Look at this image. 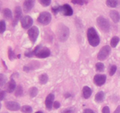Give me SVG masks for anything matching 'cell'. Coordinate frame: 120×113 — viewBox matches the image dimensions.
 I'll use <instances>...</instances> for the list:
<instances>
[{
    "label": "cell",
    "mask_w": 120,
    "mask_h": 113,
    "mask_svg": "<svg viewBox=\"0 0 120 113\" xmlns=\"http://www.w3.org/2000/svg\"><path fill=\"white\" fill-rule=\"evenodd\" d=\"M87 39L89 44L93 47H97L99 45L100 36L97 31L93 27H90L87 30Z\"/></svg>",
    "instance_id": "1"
},
{
    "label": "cell",
    "mask_w": 120,
    "mask_h": 113,
    "mask_svg": "<svg viewBox=\"0 0 120 113\" xmlns=\"http://www.w3.org/2000/svg\"><path fill=\"white\" fill-rule=\"evenodd\" d=\"M57 35L60 41L62 42H64L68 40L70 35V31L69 28L63 24H60L57 26Z\"/></svg>",
    "instance_id": "2"
},
{
    "label": "cell",
    "mask_w": 120,
    "mask_h": 113,
    "mask_svg": "<svg viewBox=\"0 0 120 113\" xmlns=\"http://www.w3.org/2000/svg\"><path fill=\"white\" fill-rule=\"evenodd\" d=\"M34 55L39 58H45L50 55V51L46 47H42L41 45H38L34 49Z\"/></svg>",
    "instance_id": "3"
},
{
    "label": "cell",
    "mask_w": 120,
    "mask_h": 113,
    "mask_svg": "<svg viewBox=\"0 0 120 113\" xmlns=\"http://www.w3.org/2000/svg\"><path fill=\"white\" fill-rule=\"evenodd\" d=\"M97 23L100 29L103 32H107L110 31V24L109 21L103 16H99L97 19Z\"/></svg>",
    "instance_id": "4"
},
{
    "label": "cell",
    "mask_w": 120,
    "mask_h": 113,
    "mask_svg": "<svg viewBox=\"0 0 120 113\" xmlns=\"http://www.w3.org/2000/svg\"><path fill=\"white\" fill-rule=\"evenodd\" d=\"M52 20V15L49 12L44 11L40 13L38 17L37 21L41 24L43 25H48Z\"/></svg>",
    "instance_id": "5"
},
{
    "label": "cell",
    "mask_w": 120,
    "mask_h": 113,
    "mask_svg": "<svg viewBox=\"0 0 120 113\" xmlns=\"http://www.w3.org/2000/svg\"><path fill=\"white\" fill-rule=\"evenodd\" d=\"M111 47L109 45H105L101 48L97 55V58L100 61H104L107 58L111 53Z\"/></svg>",
    "instance_id": "6"
},
{
    "label": "cell",
    "mask_w": 120,
    "mask_h": 113,
    "mask_svg": "<svg viewBox=\"0 0 120 113\" xmlns=\"http://www.w3.org/2000/svg\"><path fill=\"white\" fill-rule=\"evenodd\" d=\"M39 34V30L38 28L35 26L32 27L28 31V35L29 39L32 43H35L37 40Z\"/></svg>",
    "instance_id": "7"
},
{
    "label": "cell",
    "mask_w": 120,
    "mask_h": 113,
    "mask_svg": "<svg viewBox=\"0 0 120 113\" xmlns=\"http://www.w3.org/2000/svg\"><path fill=\"white\" fill-rule=\"evenodd\" d=\"M33 19L29 15L23 16L21 20V24L22 27L24 29H28L31 28L33 24Z\"/></svg>",
    "instance_id": "8"
},
{
    "label": "cell",
    "mask_w": 120,
    "mask_h": 113,
    "mask_svg": "<svg viewBox=\"0 0 120 113\" xmlns=\"http://www.w3.org/2000/svg\"><path fill=\"white\" fill-rule=\"evenodd\" d=\"M60 13L64 16H71L73 14V11L70 5L65 4L63 5L60 6Z\"/></svg>",
    "instance_id": "9"
},
{
    "label": "cell",
    "mask_w": 120,
    "mask_h": 113,
    "mask_svg": "<svg viewBox=\"0 0 120 113\" xmlns=\"http://www.w3.org/2000/svg\"><path fill=\"white\" fill-rule=\"evenodd\" d=\"M5 105L7 109L12 111H16L21 108L19 104L15 101H7L5 102Z\"/></svg>",
    "instance_id": "10"
},
{
    "label": "cell",
    "mask_w": 120,
    "mask_h": 113,
    "mask_svg": "<svg viewBox=\"0 0 120 113\" xmlns=\"http://www.w3.org/2000/svg\"><path fill=\"white\" fill-rule=\"evenodd\" d=\"M22 8L19 6L15 7L14 10V19L13 21V25L14 26L17 24L19 20H21L22 18Z\"/></svg>",
    "instance_id": "11"
},
{
    "label": "cell",
    "mask_w": 120,
    "mask_h": 113,
    "mask_svg": "<svg viewBox=\"0 0 120 113\" xmlns=\"http://www.w3.org/2000/svg\"><path fill=\"white\" fill-rule=\"evenodd\" d=\"M107 77L104 74H96L94 77V82L97 86H101L106 81Z\"/></svg>",
    "instance_id": "12"
},
{
    "label": "cell",
    "mask_w": 120,
    "mask_h": 113,
    "mask_svg": "<svg viewBox=\"0 0 120 113\" xmlns=\"http://www.w3.org/2000/svg\"><path fill=\"white\" fill-rule=\"evenodd\" d=\"M55 100V95L53 93H50L46 97L45 100L46 108L48 110H51L53 108Z\"/></svg>",
    "instance_id": "13"
},
{
    "label": "cell",
    "mask_w": 120,
    "mask_h": 113,
    "mask_svg": "<svg viewBox=\"0 0 120 113\" xmlns=\"http://www.w3.org/2000/svg\"><path fill=\"white\" fill-rule=\"evenodd\" d=\"M35 3V0H25L23 4V11L28 13L31 11Z\"/></svg>",
    "instance_id": "14"
},
{
    "label": "cell",
    "mask_w": 120,
    "mask_h": 113,
    "mask_svg": "<svg viewBox=\"0 0 120 113\" xmlns=\"http://www.w3.org/2000/svg\"><path fill=\"white\" fill-rule=\"evenodd\" d=\"M15 89H16V82L14 80L11 79L7 84V87H6V90L8 93H12L14 91H15Z\"/></svg>",
    "instance_id": "15"
},
{
    "label": "cell",
    "mask_w": 120,
    "mask_h": 113,
    "mask_svg": "<svg viewBox=\"0 0 120 113\" xmlns=\"http://www.w3.org/2000/svg\"><path fill=\"white\" fill-rule=\"evenodd\" d=\"M110 16L115 23H118L120 21V14L117 11L111 10L110 12Z\"/></svg>",
    "instance_id": "16"
},
{
    "label": "cell",
    "mask_w": 120,
    "mask_h": 113,
    "mask_svg": "<svg viewBox=\"0 0 120 113\" xmlns=\"http://www.w3.org/2000/svg\"><path fill=\"white\" fill-rule=\"evenodd\" d=\"M82 94H83V97L84 98L88 99L91 97V94H92V90L89 87L85 86L83 88Z\"/></svg>",
    "instance_id": "17"
},
{
    "label": "cell",
    "mask_w": 120,
    "mask_h": 113,
    "mask_svg": "<svg viewBox=\"0 0 120 113\" xmlns=\"http://www.w3.org/2000/svg\"><path fill=\"white\" fill-rule=\"evenodd\" d=\"M105 97V94L104 92L103 91H99L96 94V96H95V101L97 102V103H101V102H103Z\"/></svg>",
    "instance_id": "18"
},
{
    "label": "cell",
    "mask_w": 120,
    "mask_h": 113,
    "mask_svg": "<svg viewBox=\"0 0 120 113\" xmlns=\"http://www.w3.org/2000/svg\"><path fill=\"white\" fill-rule=\"evenodd\" d=\"M2 15L5 18L10 20L12 18V12L9 8H5L2 11Z\"/></svg>",
    "instance_id": "19"
},
{
    "label": "cell",
    "mask_w": 120,
    "mask_h": 113,
    "mask_svg": "<svg viewBox=\"0 0 120 113\" xmlns=\"http://www.w3.org/2000/svg\"><path fill=\"white\" fill-rule=\"evenodd\" d=\"M120 0H106V5L110 8H116L119 4Z\"/></svg>",
    "instance_id": "20"
},
{
    "label": "cell",
    "mask_w": 120,
    "mask_h": 113,
    "mask_svg": "<svg viewBox=\"0 0 120 113\" xmlns=\"http://www.w3.org/2000/svg\"><path fill=\"white\" fill-rule=\"evenodd\" d=\"M48 80H49V78L46 74H41L39 77V81L40 84L42 85L46 84L48 82Z\"/></svg>",
    "instance_id": "21"
},
{
    "label": "cell",
    "mask_w": 120,
    "mask_h": 113,
    "mask_svg": "<svg viewBox=\"0 0 120 113\" xmlns=\"http://www.w3.org/2000/svg\"><path fill=\"white\" fill-rule=\"evenodd\" d=\"M120 42V38L117 36H114L111 38V41H110V44H111V47L112 48H116L118 44Z\"/></svg>",
    "instance_id": "22"
},
{
    "label": "cell",
    "mask_w": 120,
    "mask_h": 113,
    "mask_svg": "<svg viewBox=\"0 0 120 113\" xmlns=\"http://www.w3.org/2000/svg\"><path fill=\"white\" fill-rule=\"evenodd\" d=\"M29 95L30 96V97L34 98L35 97H36V95L38 94V89L36 87H32L31 88H30L29 91Z\"/></svg>",
    "instance_id": "23"
},
{
    "label": "cell",
    "mask_w": 120,
    "mask_h": 113,
    "mask_svg": "<svg viewBox=\"0 0 120 113\" xmlns=\"http://www.w3.org/2000/svg\"><path fill=\"white\" fill-rule=\"evenodd\" d=\"M21 110L23 113H32L33 111V109L29 105H23L21 107Z\"/></svg>",
    "instance_id": "24"
},
{
    "label": "cell",
    "mask_w": 120,
    "mask_h": 113,
    "mask_svg": "<svg viewBox=\"0 0 120 113\" xmlns=\"http://www.w3.org/2000/svg\"><path fill=\"white\" fill-rule=\"evenodd\" d=\"M23 94V88L22 86L18 85L15 91V95L16 97H21Z\"/></svg>",
    "instance_id": "25"
},
{
    "label": "cell",
    "mask_w": 120,
    "mask_h": 113,
    "mask_svg": "<svg viewBox=\"0 0 120 113\" xmlns=\"http://www.w3.org/2000/svg\"><path fill=\"white\" fill-rule=\"evenodd\" d=\"M105 66L104 64L102 62H97L96 64V69L97 71L102 72L104 70Z\"/></svg>",
    "instance_id": "26"
},
{
    "label": "cell",
    "mask_w": 120,
    "mask_h": 113,
    "mask_svg": "<svg viewBox=\"0 0 120 113\" xmlns=\"http://www.w3.org/2000/svg\"><path fill=\"white\" fill-rule=\"evenodd\" d=\"M71 2L73 4H77L80 5H83L88 3V0H71Z\"/></svg>",
    "instance_id": "27"
},
{
    "label": "cell",
    "mask_w": 120,
    "mask_h": 113,
    "mask_svg": "<svg viewBox=\"0 0 120 113\" xmlns=\"http://www.w3.org/2000/svg\"><path fill=\"white\" fill-rule=\"evenodd\" d=\"M6 29V24L4 20H1L0 22V32L1 34H3Z\"/></svg>",
    "instance_id": "28"
},
{
    "label": "cell",
    "mask_w": 120,
    "mask_h": 113,
    "mask_svg": "<svg viewBox=\"0 0 120 113\" xmlns=\"http://www.w3.org/2000/svg\"><path fill=\"white\" fill-rule=\"evenodd\" d=\"M117 69V66L116 65H112L111 66L110 70H109V74H110V76H112V75H114L115 73H116Z\"/></svg>",
    "instance_id": "29"
},
{
    "label": "cell",
    "mask_w": 120,
    "mask_h": 113,
    "mask_svg": "<svg viewBox=\"0 0 120 113\" xmlns=\"http://www.w3.org/2000/svg\"><path fill=\"white\" fill-rule=\"evenodd\" d=\"M8 58L11 61L15 58V53L13 51L11 48H9V49H8Z\"/></svg>",
    "instance_id": "30"
},
{
    "label": "cell",
    "mask_w": 120,
    "mask_h": 113,
    "mask_svg": "<svg viewBox=\"0 0 120 113\" xmlns=\"http://www.w3.org/2000/svg\"><path fill=\"white\" fill-rule=\"evenodd\" d=\"M38 1L43 7H48L51 3V0H38Z\"/></svg>",
    "instance_id": "31"
},
{
    "label": "cell",
    "mask_w": 120,
    "mask_h": 113,
    "mask_svg": "<svg viewBox=\"0 0 120 113\" xmlns=\"http://www.w3.org/2000/svg\"><path fill=\"white\" fill-rule=\"evenodd\" d=\"M6 81H7V77H5V75L2 74H0V84H1V87H2L5 84Z\"/></svg>",
    "instance_id": "32"
},
{
    "label": "cell",
    "mask_w": 120,
    "mask_h": 113,
    "mask_svg": "<svg viewBox=\"0 0 120 113\" xmlns=\"http://www.w3.org/2000/svg\"><path fill=\"white\" fill-rule=\"evenodd\" d=\"M53 12L55 14H57L60 12V6H56V7H53L52 8Z\"/></svg>",
    "instance_id": "33"
},
{
    "label": "cell",
    "mask_w": 120,
    "mask_h": 113,
    "mask_svg": "<svg viewBox=\"0 0 120 113\" xmlns=\"http://www.w3.org/2000/svg\"><path fill=\"white\" fill-rule=\"evenodd\" d=\"M102 113H110V109L108 106H105L102 109Z\"/></svg>",
    "instance_id": "34"
},
{
    "label": "cell",
    "mask_w": 120,
    "mask_h": 113,
    "mask_svg": "<svg viewBox=\"0 0 120 113\" xmlns=\"http://www.w3.org/2000/svg\"><path fill=\"white\" fill-rule=\"evenodd\" d=\"M62 113H74V109L72 108H68L64 109Z\"/></svg>",
    "instance_id": "35"
},
{
    "label": "cell",
    "mask_w": 120,
    "mask_h": 113,
    "mask_svg": "<svg viewBox=\"0 0 120 113\" xmlns=\"http://www.w3.org/2000/svg\"><path fill=\"white\" fill-rule=\"evenodd\" d=\"M25 56H26L27 57H32L34 55V50L32 51H28L26 52L25 54Z\"/></svg>",
    "instance_id": "36"
},
{
    "label": "cell",
    "mask_w": 120,
    "mask_h": 113,
    "mask_svg": "<svg viewBox=\"0 0 120 113\" xmlns=\"http://www.w3.org/2000/svg\"><path fill=\"white\" fill-rule=\"evenodd\" d=\"M6 97V91H1L0 93V100L2 101Z\"/></svg>",
    "instance_id": "37"
},
{
    "label": "cell",
    "mask_w": 120,
    "mask_h": 113,
    "mask_svg": "<svg viewBox=\"0 0 120 113\" xmlns=\"http://www.w3.org/2000/svg\"><path fill=\"white\" fill-rule=\"evenodd\" d=\"M60 102L59 101H55V102H54L53 107H54L55 109H58V108H60Z\"/></svg>",
    "instance_id": "38"
},
{
    "label": "cell",
    "mask_w": 120,
    "mask_h": 113,
    "mask_svg": "<svg viewBox=\"0 0 120 113\" xmlns=\"http://www.w3.org/2000/svg\"><path fill=\"white\" fill-rule=\"evenodd\" d=\"M83 113H96L94 111H93L92 109H90V108H87V109H85L83 111Z\"/></svg>",
    "instance_id": "39"
},
{
    "label": "cell",
    "mask_w": 120,
    "mask_h": 113,
    "mask_svg": "<svg viewBox=\"0 0 120 113\" xmlns=\"http://www.w3.org/2000/svg\"><path fill=\"white\" fill-rule=\"evenodd\" d=\"M113 113H120V105H118Z\"/></svg>",
    "instance_id": "40"
},
{
    "label": "cell",
    "mask_w": 120,
    "mask_h": 113,
    "mask_svg": "<svg viewBox=\"0 0 120 113\" xmlns=\"http://www.w3.org/2000/svg\"><path fill=\"white\" fill-rule=\"evenodd\" d=\"M43 113V112L40 111H37V112H36V113Z\"/></svg>",
    "instance_id": "41"
},
{
    "label": "cell",
    "mask_w": 120,
    "mask_h": 113,
    "mask_svg": "<svg viewBox=\"0 0 120 113\" xmlns=\"http://www.w3.org/2000/svg\"></svg>",
    "instance_id": "42"
}]
</instances>
